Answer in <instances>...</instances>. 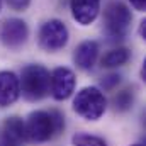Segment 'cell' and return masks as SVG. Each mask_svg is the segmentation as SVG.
Here are the masks:
<instances>
[{
	"mask_svg": "<svg viewBox=\"0 0 146 146\" xmlns=\"http://www.w3.org/2000/svg\"><path fill=\"white\" fill-rule=\"evenodd\" d=\"M26 139L33 143H46L65 129V115L60 110H34L24 122Z\"/></svg>",
	"mask_w": 146,
	"mask_h": 146,
	"instance_id": "1",
	"label": "cell"
},
{
	"mask_svg": "<svg viewBox=\"0 0 146 146\" xmlns=\"http://www.w3.org/2000/svg\"><path fill=\"white\" fill-rule=\"evenodd\" d=\"M19 87L27 100H41L49 92V72L41 65H27L22 68Z\"/></svg>",
	"mask_w": 146,
	"mask_h": 146,
	"instance_id": "2",
	"label": "cell"
},
{
	"mask_svg": "<svg viewBox=\"0 0 146 146\" xmlns=\"http://www.w3.org/2000/svg\"><path fill=\"white\" fill-rule=\"evenodd\" d=\"M106 109L107 99L104 92L97 87H85L73 99V110L87 121H99Z\"/></svg>",
	"mask_w": 146,
	"mask_h": 146,
	"instance_id": "3",
	"label": "cell"
},
{
	"mask_svg": "<svg viewBox=\"0 0 146 146\" xmlns=\"http://www.w3.org/2000/svg\"><path fill=\"white\" fill-rule=\"evenodd\" d=\"M133 15L126 3L122 2H110L104 9V26L106 33L110 39L117 41L126 36L129 26H131Z\"/></svg>",
	"mask_w": 146,
	"mask_h": 146,
	"instance_id": "4",
	"label": "cell"
},
{
	"mask_svg": "<svg viewBox=\"0 0 146 146\" xmlns=\"http://www.w3.org/2000/svg\"><path fill=\"white\" fill-rule=\"evenodd\" d=\"M37 37H39V46L44 51L54 53V51H60L66 46L70 33H68V27L65 26L63 21L49 19L41 26Z\"/></svg>",
	"mask_w": 146,
	"mask_h": 146,
	"instance_id": "5",
	"label": "cell"
},
{
	"mask_svg": "<svg viewBox=\"0 0 146 146\" xmlns=\"http://www.w3.org/2000/svg\"><path fill=\"white\" fill-rule=\"evenodd\" d=\"M29 37V27L22 19H7L0 27V41L5 48L17 49Z\"/></svg>",
	"mask_w": 146,
	"mask_h": 146,
	"instance_id": "6",
	"label": "cell"
},
{
	"mask_svg": "<svg viewBox=\"0 0 146 146\" xmlns=\"http://www.w3.org/2000/svg\"><path fill=\"white\" fill-rule=\"evenodd\" d=\"M75 73L70 68L60 66L54 68L53 73L49 75V88H51V95L56 100H66L75 90Z\"/></svg>",
	"mask_w": 146,
	"mask_h": 146,
	"instance_id": "7",
	"label": "cell"
},
{
	"mask_svg": "<svg viewBox=\"0 0 146 146\" xmlns=\"http://www.w3.org/2000/svg\"><path fill=\"white\" fill-rule=\"evenodd\" d=\"M26 141V127L21 117H9L0 127V146H22Z\"/></svg>",
	"mask_w": 146,
	"mask_h": 146,
	"instance_id": "8",
	"label": "cell"
},
{
	"mask_svg": "<svg viewBox=\"0 0 146 146\" xmlns=\"http://www.w3.org/2000/svg\"><path fill=\"white\" fill-rule=\"evenodd\" d=\"M70 9L73 19L78 24L88 26L99 17L100 0H70Z\"/></svg>",
	"mask_w": 146,
	"mask_h": 146,
	"instance_id": "9",
	"label": "cell"
},
{
	"mask_svg": "<svg viewBox=\"0 0 146 146\" xmlns=\"http://www.w3.org/2000/svg\"><path fill=\"white\" fill-rule=\"evenodd\" d=\"M21 95L19 76L14 72H0V107L12 106Z\"/></svg>",
	"mask_w": 146,
	"mask_h": 146,
	"instance_id": "10",
	"label": "cell"
},
{
	"mask_svg": "<svg viewBox=\"0 0 146 146\" xmlns=\"http://www.w3.org/2000/svg\"><path fill=\"white\" fill-rule=\"evenodd\" d=\"M99 58V44L95 41H83L75 48L73 61L82 70H92Z\"/></svg>",
	"mask_w": 146,
	"mask_h": 146,
	"instance_id": "11",
	"label": "cell"
},
{
	"mask_svg": "<svg viewBox=\"0 0 146 146\" xmlns=\"http://www.w3.org/2000/svg\"><path fill=\"white\" fill-rule=\"evenodd\" d=\"M129 58H131V51L124 46H119L109 49L100 58V65L102 68H117V66H124L129 61Z\"/></svg>",
	"mask_w": 146,
	"mask_h": 146,
	"instance_id": "12",
	"label": "cell"
},
{
	"mask_svg": "<svg viewBox=\"0 0 146 146\" xmlns=\"http://www.w3.org/2000/svg\"><path fill=\"white\" fill-rule=\"evenodd\" d=\"M133 102H134V94L131 88H122L119 90L114 99H112V106L117 112H126L133 107Z\"/></svg>",
	"mask_w": 146,
	"mask_h": 146,
	"instance_id": "13",
	"label": "cell"
},
{
	"mask_svg": "<svg viewBox=\"0 0 146 146\" xmlns=\"http://www.w3.org/2000/svg\"><path fill=\"white\" fill-rule=\"evenodd\" d=\"M73 146H107V143L94 134H85V133H78L73 136Z\"/></svg>",
	"mask_w": 146,
	"mask_h": 146,
	"instance_id": "14",
	"label": "cell"
},
{
	"mask_svg": "<svg viewBox=\"0 0 146 146\" xmlns=\"http://www.w3.org/2000/svg\"><path fill=\"white\" fill-rule=\"evenodd\" d=\"M119 83H121V75H117V73H109V75L102 76V80H100V85L104 90H114Z\"/></svg>",
	"mask_w": 146,
	"mask_h": 146,
	"instance_id": "15",
	"label": "cell"
},
{
	"mask_svg": "<svg viewBox=\"0 0 146 146\" xmlns=\"http://www.w3.org/2000/svg\"><path fill=\"white\" fill-rule=\"evenodd\" d=\"M7 3H9V7H10L12 10L22 12V10H26V9L29 7L31 0H7Z\"/></svg>",
	"mask_w": 146,
	"mask_h": 146,
	"instance_id": "16",
	"label": "cell"
},
{
	"mask_svg": "<svg viewBox=\"0 0 146 146\" xmlns=\"http://www.w3.org/2000/svg\"><path fill=\"white\" fill-rule=\"evenodd\" d=\"M129 2H131V5L136 10H139V12H145L146 10V0H129Z\"/></svg>",
	"mask_w": 146,
	"mask_h": 146,
	"instance_id": "17",
	"label": "cell"
},
{
	"mask_svg": "<svg viewBox=\"0 0 146 146\" xmlns=\"http://www.w3.org/2000/svg\"><path fill=\"white\" fill-rule=\"evenodd\" d=\"M139 34H141V39H146V21H141L139 24Z\"/></svg>",
	"mask_w": 146,
	"mask_h": 146,
	"instance_id": "18",
	"label": "cell"
},
{
	"mask_svg": "<svg viewBox=\"0 0 146 146\" xmlns=\"http://www.w3.org/2000/svg\"><path fill=\"white\" fill-rule=\"evenodd\" d=\"M133 146H143V145H133Z\"/></svg>",
	"mask_w": 146,
	"mask_h": 146,
	"instance_id": "19",
	"label": "cell"
},
{
	"mask_svg": "<svg viewBox=\"0 0 146 146\" xmlns=\"http://www.w3.org/2000/svg\"><path fill=\"white\" fill-rule=\"evenodd\" d=\"M0 7H2V0H0Z\"/></svg>",
	"mask_w": 146,
	"mask_h": 146,
	"instance_id": "20",
	"label": "cell"
}]
</instances>
